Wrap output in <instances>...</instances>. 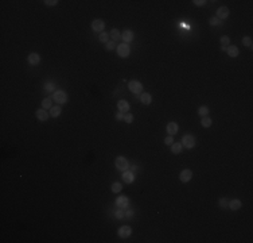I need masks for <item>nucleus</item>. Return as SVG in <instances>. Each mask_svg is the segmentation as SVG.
<instances>
[{"instance_id":"33","label":"nucleus","mask_w":253,"mask_h":243,"mask_svg":"<svg viewBox=\"0 0 253 243\" xmlns=\"http://www.w3.org/2000/svg\"><path fill=\"white\" fill-rule=\"evenodd\" d=\"M209 22H210L211 26H218V24H221V20H219L217 16H213V18H210Z\"/></svg>"},{"instance_id":"32","label":"nucleus","mask_w":253,"mask_h":243,"mask_svg":"<svg viewBox=\"0 0 253 243\" xmlns=\"http://www.w3.org/2000/svg\"><path fill=\"white\" fill-rule=\"evenodd\" d=\"M124 122H126L128 124L132 123V122H133V115H132V113H129V112L124 113Z\"/></svg>"},{"instance_id":"35","label":"nucleus","mask_w":253,"mask_h":243,"mask_svg":"<svg viewBox=\"0 0 253 243\" xmlns=\"http://www.w3.org/2000/svg\"><path fill=\"white\" fill-rule=\"evenodd\" d=\"M43 3L46 4L47 7H54V6H57V4H58V0H44Z\"/></svg>"},{"instance_id":"25","label":"nucleus","mask_w":253,"mask_h":243,"mask_svg":"<svg viewBox=\"0 0 253 243\" xmlns=\"http://www.w3.org/2000/svg\"><path fill=\"white\" fill-rule=\"evenodd\" d=\"M201 124H202V127L209 128V127H211V124H213V120H211L209 116H203L202 120H201Z\"/></svg>"},{"instance_id":"8","label":"nucleus","mask_w":253,"mask_h":243,"mask_svg":"<svg viewBox=\"0 0 253 243\" xmlns=\"http://www.w3.org/2000/svg\"><path fill=\"white\" fill-rule=\"evenodd\" d=\"M116 207L120 209H126L129 207V198L126 196H120L116 200Z\"/></svg>"},{"instance_id":"37","label":"nucleus","mask_w":253,"mask_h":243,"mask_svg":"<svg viewBox=\"0 0 253 243\" xmlns=\"http://www.w3.org/2000/svg\"><path fill=\"white\" fill-rule=\"evenodd\" d=\"M44 89H46V92H53V91H54V84H53V83H46V85H44Z\"/></svg>"},{"instance_id":"20","label":"nucleus","mask_w":253,"mask_h":243,"mask_svg":"<svg viewBox=\"0 0 253 243\" xmlns=\"http://www.w3.org/2000/svg\"><path fill=\"white\" fill-rule=\"evenodd\" d=\"M61 113H62V108H61V105H54V107H51V109H50V116L51 117H58Z\"/></svg>"},{"instance_id":"5","label":"nucleus","mask_w":253,"mask_h":243,"mask_svg":"<svg viewBox=\"0 0 253 243\" xmlns=\"http://www.w3.org/2000/svg\"><path fill=\"white\" fill-rule=\"evenodd\" d=\"M117 54H119V57H121V58H126V57H129L131 49L128 46V43L119 45V46H117Z\"/></svg>"},{"instance_id":"28","label":"nucleus","mask_w":253,"mask_h":243,"mask_svg":"<svg viewBox=\"0 0 253 243\" xmlns=\"http://www.w3.org/2000/svg\"><path fill=\"white\" fill-rule=\"evenodd\" d=\"M242 43H244V46L252 49V47H253V39H252V36H244V38H242Z\"/></svg>"},{"instance_id":"36","label":"nucleus","mask_w":253,"mask_h":243,"mask_svg":"<svg viewBox=\"0 0 253 243\" xmlns=\"http://www.w3.org/2000/svg\"><path fill=\"white\" fill-rule=\"evenodd\" d=\"M164 143L167 146H171L174 143V136L172 135H168V136H166V139H164Z\"/></svg>"},{"instance_id":"30","label":"nucleus","mask_w":253,"mask_h":243,"mask_svg":"<svg viewBox=\"0 0 253 243\" xmlns=\"http://www.w3.org/2000/svg\"><path fill=\"white\" fill-rule=\"evenodd\" d=\"M105 49H107L108 51L115 50V49H116V42H115V40H109V42L105 43Z\"/></svg>"},{"instance_id":"4","label":"nucleus","mask_w":253,"mask_h":243,"mask_svg":"<svg viewBox=\"0 0 253 243\" xmlns=\"http://www.w3.org/2000/svg\"><path fill=\"white\" fill-rule=\"evenodd\" d=\"M182 146L186 149L191 150L195 146V138L191 135V134H186V135H183L182 138Z\"/></svg>"},{"instance_id":"13","label":"nucleus","mask_w":253,"mask_h":243,"mask_svg":"<svg viewBox=\"0 0 253 243\" xmlns=\"http://www.w3.org/2000/svg\"><path fill=\"white\" fill-rule=\"evenodd\" d=\"M121 178H123V181L125 182V184H132V182L135 181V173L131 172V170H125V172H123Z\"/></svg>"},{"instance_id":"27","label":"nucleus","mask_w":253,"mask_h":243,"mask_svg":"<svg viewBox=\"0 0 253 243\" xmlns=\"http://www.w3.org/2000/svg\"><path fill=\"white\" fill-rule=\"evenodd\" d=\"M111 189H112L113 193H119V192L123 190V185H121L120 182H113L112 186H111Z\"/></svg>"},{"instance_id":"17","label":"nucleus","mask_w":253,"mask_h":243,"mask_svg":"<svg viewBox=\"0 0 253 243\" xmlns=\"http://www.w3.org/2000/svg\"><path fill=\"white\" fill-rule=\"evenodd\" d=\"M117 108H119L120 112L126 113L129 111V103L126 100H119V103H117Z\"/></svg>"},{"instance_id":"12","label":"nucleus","mask_w":253,"mask_h":243,"mask_svg":"<svg viewBox=\"0 0 253 243\" xmlns=\"http://www.w3.org/2000/svg\"><path fill=\"white\" fill-rule=\"evenodd\" d=\"M35 115H36V119H38L39 122H46L48 117H50V113H48L46 109H43V108H39V109H36V112H35Z\"/></svg>"},{"instance_id":"3","label":"nucleus","mask_w":253,"mask_h":243,"mask_svg":"<svg viewBox=\"0 0 253 243\" xmlns=\"http://www.w3.org/2000/svg\"><path fill=\"white\" fill-rule=\"evenodd\" d=\"M115 165H116V169H119L120 172H125V170L129 169V162L125 157L120 155L115 160Z\"/></svg>"},{"instance_id":"7","label":"nucleus","mask_w":253,"mask_h":243,"mask_svg":"<svg viewBox=\"0 0 253 243\" xmlns=\"http://www.w3.org/2000/svg\"><path fill=\"white\" fill-rule=\"evenodd\" d=\"M191 178H193V172L190 169H183L181 174H179V180L183 184H187L189 181H191Z\"/></svg>"},{"instance_id":"14","label":"nucleus","mask_w":253,"mask_h":243,"mask_svg":"<svg viewBox=\"0 0 253 243\" xmlns=\"http://www.w3.org/2000/svg\"><path fill=\"white\" fill-rule=\"evenodd\" d=\"M166 130H167V132H168V135H175V134L179 131V126H178V123H175V122H170V123L167 124Z\"/></svg>"},{"instance_id":"18","label":"nucleus","mask_w":253,"mask_h":243,"mask_svg":"<svg viewBox=\"0 0 253 243\" xmlns=\"http://www.w3.org/2000/svg\"><path fill=\"white\" fill-rule=\"evenodd\" d=\"M140 101L144 105H150L151 103H152V96H151L148 92H143L140 95Z\"/></svg>"},{"instance_id":"24","label":"nucleus","mask_w":253,"mask_h":243,"mask_svg":"<svg viewBox=\"0 0 253 243\" xmlns=\"http://www.w3.org/2000/svg\"><path fill=\"white\" fill-rule=\"evenodd\" d=\"M109 36L112 38V40H119V39H121V34H120V31L117 30V28H113V30L109 32Z\"/></svg>"},{"instance_id":"26","label":"nucleus","mask_w":253,"mask_h":243,"mask_svg":"<svg viewBox=\"0 0 253 243\" xmlns=\"http://www.w3.org/2000/svg\"><path fill=\"white\" fill-rule=\"evenodd\" d=\"M209 108L206 107V105H201V107L198 108V115L201 116V117H203V116H207L209 115Z\"/></svg>"},{"instance_id":"22","label":"nucleus","mask_w":253,"mask_h":243,"mask_svg":"<svg viewBox=\"0 0 253 243\" xmlns=\"http://www.w3.org/2000/svg\"><path fill=\"white\" fill-rule=\"evenodd\" d=\"M182 150H183V146H182L181 142H179V143H172L171 145V153L172 154H181Z\"/></svg>"},{"instance_id":"38","label":"nucleus","mask_w":253,"mask_h":243,"mask_svg":"<svg viewBox=\"0 0 253 243\" xmlns=\"http://www.w3.org/2000/svg\"><path fill=\"white\" fill-rule=\"evenodd\" d=\"M193 3H194L197 7H203L207 2H206V0H193Z\"/></svg>"},{"instance_id":"2","label":"nucleus","mask_w":253,"mask_h":243,"mask_svg":"<svg viewBox=\"0 0 253 243\" xmlns=\"http://www.w3.org/2000/svg\"><path fill=\"white\" fill-rule=\"evenodd\" d=\"M128 89L131 92L133 93V95H139L140 96L141 93H143V84L140 83V81H137V80H132V81H129L128 83Z\"/></svg>"},{"instance_id":"23","label":"nucleus","mask_w":253,"mask_h":243,"mask_svg":"<svg viewBox=\"0 0 253 243\" xmlns=\"http://www.w3.org/2000/svg\"><path fill=\"white\" fill-rule=\"evenodd\" d=\"M53 97H46L43 101H42V108L43 109H51L53 107Z\"/></svg>"},{"instance_id":"34","label":"nucleus","mask_w":253,"mask_h":243,"mask_svg":"<svg viewBox=\"0 0 253 243\" xmlns=\"http://www.w3.org/2000/svg\"><path fill=\"white\" fill-rule=\"evenodd\" d=\"M228 202H229V201H228L225 197H221V198H219V201H218V204H219L221 208H228Z\"/></svg>"},{"instance_id":"11","label":"nucleus","mask_w":253,"mask_h":243,"mask_svg":"<svg viewBox=\"0 0 253 243\" xmlns=\"http://www.w3.org/2000/svg\"><path fill=\"white\" fill-rule=\"evenodd\" d=\"M117 232H119V236H120V238L126 239V238L131 236V234H132V228H131L129 226H121Z\"/></svg>"},{"instance_id":"16","label":"nucleus","mask_w":253,"mask_h":243,"mask_svg":"<svg viewBox=\"0 0 253 243\" xmlns=\"http://www.w3.org/2000/svg\"><path fill=\"white\" fill-rule=\"evenodd\" d=\"M241 205H242V202H241V200H238V198H234V200H230L228 202V207H229L232 211H238L241 208Z\"/></svg>"},{"instance_id":"29","label":"nucleus","mask_w":253,"mask_h":243,"mask_svg":"<svg viewBox=\"0 0 253 243\" xmlns=\"http://www.w3.org/2000/svg\"><path fill=\"white\" fill-rule=\"evenodd\" d=\"M99 40H100V42H103V43L109 42V34H108V32H105V31L100 32V35H99Z\"/></svg>"},{"instance_id":"31","label":"nucleus","mask_w":253,"mask_h":243,"mask_svg":"<svg viewBox=\"0 0 253 243\" xmlns=\"http://www.w3.org/2000/svg\"><path fill=\"white\" fill-rule=\"evenodd\" d=\"M115 217L116 219H119V220H121V219H124L125 217V211L124 209H117L116 212H115Z\"/></svg>"},{"instance_id":"40","label":"nucleus","mask_w":253,"mask_h":243,"mask_svg":"<svg viewBox=\"0 0 253 243\" xmlns=\"http://www.w3.org/2000/svg\"><path fill=\"white\" fill-rule=\"evenodd\" d=\"M115 117H116V120H124V113L123 112H117L116 115H115Z\"/></svg>"},{"instance_id":"39","label":"nucleus","mask_w":253,"mask_h":243,"mask_svg":"<svg viewBox=\"0 0 253 243\" xmlns=\"http://www.w3.org/2000/svg\"><path fill=\"white\" fill-rule=\"evenodd\" d=\"M133 215H135V212H133V211H132V209H128V208H126V211H125V217H126V219L132 217V216H133Z\"/></svg>"},{"instance_id":"19","label":"nucleus","mask_w":253,"mask_h":243,"mask_svg":"<svg viewBox=\"0 0 253 243\" xmlns=\"http://www.w3.org/2000/svg\"><path fill=\"white\" fill-rule=\"evenodd\" d=\"M226 51H228V55L232 57V58H236V57H238V54H240L238 47H237V46H230V45L228 46Z\"/></svg>"},{"instance_id":"10","label":"nucleus","mask_w":253,"mask_h":243,"mask_svg":"<svg viewBox=\"0 0 253 243\" xmlns=\"http://www.w3.org/2000/svg\"><path fill=\"white\" fill-rule=\"evenodd\" d=\"M27 62H28V65H31V66H36V65L40 64V55L38 53H31V54L27 57Z\"/></svg>"},{"instance_id":"9","label":"nucleus","mask_w":253,"mask_h":243,"mask_svg":"<svg viewBox=\"0 0 253 243\" xmlns=\"http://www.w3.org/2000/svg\"><path fill=\"white\" fill-rule=\"evenodd\" d=\"M230 14V11H229V8H228L226 6H222V7H219L217 12H215V16L219 19V20H223V19H226L228 16H229Z\"/></svg>"},{"instance_id":"1","label":"nucleus","mask_w":253,"mask_h":243,"mask_svg":"<svg viewBox=\"0 0 253 243\" xmlns=\"http://www.w3.org/2000/svg\"><path fill=\"white\" fill-rule=\"evenodd\" d=\"M53 100H54L58 105L66 104L67 103V93L65 91H62V89H58V91H55L53 93Z\"/></svg>"},{"instance_id":"6","label":"nucleus","mask_w":253,"mask_h":243,"mask_svg":"<svg viewBox=\"0 0 253 243\" xmlns=\"http://www.w3.org/2000/svg\"><path fill=\"white\" fill-rule=\"evenodd\" d=\"M105 26H107V24H105V22L103 19H94L92 22V30L94 32H103Z\"/></svg>"},{"instance_id":"15","label":"nucleus","mask_w":253,"mask_h":243,"mask_svg":"<svg viewBox=\"0 0 253 243\" xmlns=\"http://www.w3.org/2000/svg\"><path fill=\"white\" fill-rule=\"evenodd\" d=\"M135 38V34H133V31L132 30H125L123 34H121V39L124 40V43H129V42H132Z\"/></svg>"},{"instance_id":"21","label":"nucleus","mask_w":253,"mask_h":243,"mask_svg":"<svg viewBox=\"0 0 253 243\" xmlns=\"http://www.w3.org/2000/svg\"><path fill=\"white\" fill-rule=\"evenodd\" d=\"M229 45H230V38H229V36H228V35L221 36V50L226 51V49H228Z\"/></svg>"}]
</instances>
